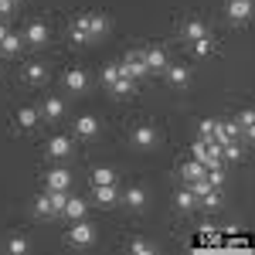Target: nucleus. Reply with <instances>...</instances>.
<instances>
[{
    "label": "nucleus",
    "mask_w": 255,
    "mask_h": 255,
    "mask_svg": "<svg viewBox=\"0 0 255 255\" xmlns=\"http://www.w3.org/2000/svg\"><path fill=\"white\" fill-rule=\"evenodd\" d=\"M92 242H96V228H92L89 221H82V218H79V221L68 228V245H75V249H89Z\"/></svg>",
    "instance_id": "obj_1"
},
{
    "label": "nucleus",
    "mask_w": 255,
    "mask_h": 255,
    "mask_svg": "<svg viewBox=\"0 0 255 255\" xmlns=\"http://www.w3.org/2000/svg\"><path fill=\"white\" fill-rule=\"evenodd\" d=\"M119 75H123V79H143V75H146V65H143V55H139V51H129V55H126V61H123V65H119Z\"/></svg>",
    "instance_id": "obj_2"
},
{
    "label": "nucleus",
    "mask_w": 255,
    "mask_h": 255,
    "mask_svg": "<svg viewBox=\"0 0 255 255\" xmlns=\"http://www.w3.org/2000/svg\"><path fill=\"white\" fill-rule=\"evenodd\" d=\"M143 55V65H146V72H163L170 61H167V51L160 48V44H153V48H146V51H139Z\"/></svg>",
    "instance_id": "obj_3"
},
{
    "label": "nucleus",
    "mask_w": 255,
    "mask_h": 255,
    "mask_svg": "<svg viewBox=\"0 0 255 255\" xmlns=\"http://www.w3.org/2000/svg\"><path fill=\"white\" fill-rule=\"evenodd\" d=\"M92 201H96L99 208H113L119 201V187L116 184H96L92 187Z\"/></svg>",
    "instance_id": "obj_4"
},
{
    "label": "nucleus",
    "mask_w": 255,
    "mask_h": 255,
    "mask_svg": "<svg viewBox=\"0 0 255 255\" xmlns=\"http://www.w3.org/2000/svg\"><path fill=\"white\" fill-rule=\"evenodd\" d=\"M58 119H65V102L58 96H48L41 106V123H58Z\"/></svg>",
    "instance_id": "obj_5"
},
{
    "label": "nucleus",
    "mask_w": 255,
    "mask_h": 255,
    "mask_svg": "<svg viewBox=\"0 0 255 255\" xmlns=\"http://www.w3.org/2000/svg\"><path fill=\"white\" fill-rule=\"evenodd\" d=\"M82 20H85L89 38H92V41L106 38V31H109V17H106V14H82Z\"/></svg>",
    "instance_id": "obj_6"
},
{
    "label": "nucleus",
    "mask_w": 255,
    "mask_h": 255,
    "mask_svg": "<svg viewBox=\"0 0 255 255\" xmlns=\"http://www.w3.org/2000/svg\"><path fill=\"white\" fill-rule=\"evenodd\" d=\"M133 146H139V150H153V146H157V129H153L150 123L136 126V129H133Z\"/></svg>",
    "instance_id": "obj_7"
},
{
    "label": "nucleus",
    "mask_w": 255,
    "mask_h": 255,
    "mask_svg": "<svg viewBox=\"0 0 255 255\" xmlns=\"http://www.w3.org/2000/svg\"><path fill=\"white\" fill-rule=\"evenodd\" d=\"M225 10H228V20L245 24V20L252 17V0H228V3H225Z\"/></svg>",
    "instance_id": "obj_8"
},
{
    "label": "nucleus",
    "mask_w": 255,
    "mask_h": 255,
    "mask_svg": "<svg viewBox=\"0 0 255 255\" xmlns=\"http://www.w3.org/2000/svg\"><path fill=\"white\" fill-rule=\"evenodd\" d=\"M163 75H167V82H170L174 89H187V85H191V68H187V65H167Z\"/></svg>",
    "instance_id": "obj_9"
},
{
    "label": "nucleus",
    "mask_w": 255,
    "mask_h": 255,
    "mask_svg": "<svg viewBox=\"0 0 255 255\" xmlns=\"http://www.w3.org/2000/svg\"><path fill=\"white\" fill-rule=\"evenodd\" d=\"M44 184H48V191H68L72 187V174L65 167H55V170L44 174Z\"/></svg>",
    "instance_id": "obj_10"
},
{
    "label": "nucleus",
    "mask_w": 255,
    "mask_h": 255,
    "mask_svg": "<svg viewBox=\"0 0 255 255\" xmlns=\"http://www.w3.org/2000/svg\"><path fill=\"white\" fill-rule=\"evenodd\" d=\"M119 201H123L126 208H133V211H143V208H146V191H143L139 184H133V187H126V191L119 194Z\"/></svg>",
    "instance_id": "obj_11"
},
{
    "label": "nucleus",
    "mask_w": 255,
    "mask_h": 255,
    "mask_svg": "<svg viewBox=\"0 0 255 255\" xmlns=\"http://www.w3.org/2000/svg\"><path fill=\"white\" fill-rule=\"evenodd\" d=\"M20 38L27 41V44H34V48L48 44V24H41V20H31V24H27V31H24Z\"/></svg>",
    "instance_id": "obj_12"
},
{
    "label": "nucleus",
    "mask_w": 255,
    "mask_h": 255,
    "mask_svg": "<svg viewBox=\"0 0 255 255\" xmlns=\"http://www.w3.org/2000/svg\"><path fill=\"white\" fill-rule=\"evenodd\" d=\"M61 82H65V89H68V92H85V89H89V75H85L82 68H68Z\"/></svg>",
    "instance_id": "obj_13"
},
{
    "label": "nucleus",
    "mask_w": 255,
    "mask_h": 255,
    "mask_svg": "<svg viewBox=\"0 0 255 255\" xmlns=\"http://www.w3.org/2000/svg\"><path fill=\"white\" fill-rule=\"evenodd\" d=\"M85 211H89V201H82V197H68V201H65V208H61V215L68 218V221L85 218Z\"/></svg>",
    "instance_id": "obj_14"
},
{
    "label": "nucleus",
    "mask_w": 255,
    "mask_h": 255,
    "mask_svg": "<svg viewBox=\"0 0 255 255\" xmlns=\"http://www.w3.org/2000/svg\"><path fill=\"white\" fill-rule=\"evenodd\" d=\"M68 153H72V139H68V136H51V139H48V157L65 160Z\"/></svg>",
    "instance_id": "obj_15"
},
{
    "label": "nucleus",
    "mask_w": 255,
    "mask_h": 255,
    "mask_svg": "<svg viewBox=\"0 0 255 255\" xmlns=\"http://www.w3.org/2000/svg\"><path fill=\"white\" fill-rule=\"evenodd\" d=\"M75 133H79L82 139L99 136V119L96 116H79V119H75Z\"/></svg>",
    "instance_id": "obj_16"
},
{
    "label": "nucleus",
    "mask_w": 255,
    "mask_h": 255,
    "mask_svg": "<svg viewBox=\"0 0 255 255\" xmlns=\"http://www.w3.org/2000/svg\"><path fill=\"white\" fill-rule=\"evenodd\" d=\"M38 123H41V113L34 109V106H20L17 109V126L20 129H34Z\"/></svg>",
    "instance_id": "obj_17"
},
{
    "label": "nucleus",
    "mask_w": 255,
    "mask_h": 255,
    "mask_svg": "<svg viewBox=\"0 0 255 255\" xmlns=\"http://www.w3.org/2000/svg\"><path fill=\"white\" fill-rule=\"evenodd\" d=\"M174 204H177V211H184V215H187V211H194V208H197L194 191H191V187H180L177 197H174Z\"/></svg>",
    "instance_id": "obj_18"
},
{
    "label": "nucleus",
    "mask_w": 255,
    "mask_h": 255,
    "mask_svg": "<svg viewBox=\"0 0 255 255\" xmlns=\"http://www.w3.org/2000/svg\"><path fill=\"white\" fill-rule=\"evenodd\" d=\"M197 204H201L204 211H218V208H221V187H208L204 194L197 197Z\"/></svg>",
    "instance_id": "obj_19"
},
{
    "label": "nucleus",
    "mask_w": 255,
    "mask_h": 255,
    "mask_svg": "<svg viewBox=\"0 0 255 255\" xmlns=\"http://www.w3.org/2000/svg\"><path fill=\"white\" fill-rule=\"evenodd\" d=\"M24 79L31 82V85H41V82L48 79V68L41 61H31V65H24Z\"/></svg>",
    "instance_id": "obj_20"
},
{
    "label": "nucleus",
    "mask_w": 255,
    "mask_h": 255,
    "mask_svg": "<svg viewBox=\"0 0 255 255\" xmlns=\"http://www.w3.org/2000/svg\"><path fill=\"white\" fill-rule=\"evenodd\" d=\"M20 44H24V38H20V34H10V31H7V34H3V41H0V51L14 58V55H20Z\"/></svg>",
    "instance_id": "obj_21"
},
{
    "label": "nucleus",
    "mask_w": 255,
    "mask_h": 255,
    "mask_svg": "<svg viewBox=\"0 0 255 255\" xmlns=\"http://www.w3.org/2000/svg\"><path fill=\"white\" fill-rule=\"evenodd\" d=\"M204 174H208V170H204V163H201V160H187V163L180 167V177H184L187 184L197 180V177H204Z\"/></svg>",
    "instance_id": "obj_22"
},
{
    "label": "nucleus",
    "mask_w": 255,
    "mask_h": 255,
    "mask_svg": "<svg viewBox=\"0 0 255 255\" xmlns=\"http://www.w3.org/2000/svg\"><path fill=\"white\" fill-rule=\"evenodd\" d=\"M180 34H184V38L187 41H197V38H204V34H208V27H204V20H187V24H184V31H180Z\"/></svg>",
    "instance_id": "obj_23"
},
{
    "label": "nucleus",
    "mask_w": 255,
    "mask_h": 255,
    "mask_svg": "<svg viewBox=\"0 0 255 255\" xmlns=\"http://www.w3.org/2000/svg\"><path fill=\"white\" fill-rule=\"evenodd\" d=\"M89 180H92V187H96V184H116V170H113V167H96V170L89 174Z\"/></svg>",
    "instance_id": "obj_24"
},
{
    "label": "nucleus",
    "mask_w": 255,
    "mask_h": 255,
    "mask_svg": "<svg viewBox=\"0 0 255 255\" xmlns=\"http://www.w3.org/2000/svg\"><path fill=\"white\" fill-rule=\"evenodd\" d=\"M48 194V204H51V215L58 218L61 208H65V201H68V191H44Z\"/></svg>",
    "instance_id": "obj_25"
},
{
    "label": "nucleus",
    "mask_w": 255,
    "mask_h": 255,
    "mask_svg": "<svg viewBox=\"0 0 255 255\" xmlns=\"http://www.w3.org/2000/svg\"><path fill=\"white\" fill-rule=\"evenodd\" d=\"M72 41H75V44H89V41H92V38H89V27H85V20H75V24H72Z\"/></svg>",
    "instance_id": "obj_26"
},
{
    "label": "nucleus",
    "mask_w": 255,
    "mask_h": 255,
    "mask_svg": "<svg viewBox=\"0 0 255 255\" xmlns=\"http://www.w3.org/2000/svg\"><path fill=\"white\" fill-rule=\"evenodd\" d=\"M191 44H194V55H197V58H208V55L215 51V41L208 38V34H204V38H197V41H191Z\"/></svg>",
    "instance_id": "obj_27"
},
{
    "label": "nucleus",
    "mask_w": 255,
    "mask_h": 255,
    "mask_svg": "<svg viewBox=\"0 0 255 255\" xmlns=\"http://www.w3.org/2000/svg\"><path fill=\"white\" fill-rule=\"evenodd\" d=\"M133 89H136V82H133V79H123V75H119V79L109 85V92H116V96H129Z\"/></svg>",
    "instance_id": "obj_28"
},
{
    "label": "nucleus",
    "mask_w": 255,
    "mask_h": 255,
    "mask_svg": "<svg viewBox=\"0 0 255 255\" xmlns=\"http://www.w3.org/2000/svg\"><path fill=\"white\" fill-rule=\"evenodd\" d=\"M129 252H136V255H153V252H157V245H153V242H146V238H133V242H129Z\"/></svg>",
    "instance_id": "obj_29"
},
{
    "label": "nucleus",
    "mask_w": 255,
    "mask_h": 255,
    "mask_svg": "<svg viewBox=\"0 0 255 255\" xmlns=\"http://www.w3.org/2000/svg\"><path fill=\"white\" fill-rule=\"evenodd\" d=\"M197 139H204V143L215 139V119H201V126H197Z\"/></svg>",
    "instance_id": "obj_30"
},
{
    "label": "nucleus",
    "mask_w": 255,
    "mask_h": 255,
    "mask_svg": "<svg viewBox=\"0 0 255 255\" xmlns=\"http://www.w3.org/2000/svg\"><path fill=\"white\" fill-rule=\"evenodd\" d=\"M34 215H38V218H55V215H51V204H48V194L34 197Z\"/></svg>",
    "instance_id": "obj_31"
},
{
    "label": "nucleus",
    "mask_w": 255,
    "mask_h": 255,
    "mask_svg": "<svg viewBox=\"0 0 255 255\" xmlns=\"http://www.w3.org/2000/svg\"><path fill=\"white\" fill-rule=\"evenodd\" d=\"M191 157L201 160V163L208 160V143H204V139H194V146H191Z\"/></svg>",
    "instance_id": "obj_32"
},
{
    "label": "nucleus",
    "mask_w": 255,
    "mask_h": 255,
    "mask_svg": "<svg viewBox=\"0 0 255 255\" xmlns=\"http://www.w3.org/2000/svg\"><path fill=\"white\" fill-rule=\"evenodd\" d=\"M7 249H10V252H14V255H24V252H27V238L14 235V238H10V242H7Z\"/></svg>",
    "instance_id": "obj_33"
},
{
    "label": "nucleus",
    "mask_w": 255,
    "mask_h": 255,
    "mask_svg": "<svg viewBox=\"0 0 255 255\" xmlns=\"http://www.w3.org/2000/svg\"><path fill=\"white\" fill-rule=\"evenodd\" d=\"M116 79H119V65H106V68H102V82H106V85H113Z\"/></svg>",
    "instance_id": "obj_34"
},
{
    "label": "nucleus",
    "mask_w": 255,
    "mask_h": 255,
    "mask_svg": "<svg viewBox=\"0 0 255 255\" xmlns=\"http://www.w3.org/2000/svg\"><path fill=\"white\" fill-rule=\"evenodd\" d=\"M14 10V0H0V17H7Z\"/></svg>",
    "instance_id": "obj_35"
},
{
    "label": "nucleus",
    "mask_w": 255,
    "mask_h": 255,
    "mask_svg": "<svg viewBox=\"0 0 255 255\" xmlns=\"http://www.w3.org/2000/svg\"><path fill=\"white\" fill-rule=\"evenodd\" d=\"M3 34H7V27H3V24H0V41H3Z\"/></svg>",
    "instance_id": "obj_36"
},
{
    "label": "nucleus",
    "mask_w": 255,
    "mask_h": 255,
    "mask_svg": "<svg viewBox=\"0 0 255 255\" xmlns=\"http://www.w3.org/2000/svg\"><path fill=\"white\" fill-rule=\"evenodd\" d=\"M14 3H17V0H14Z\"/></svg>",
    "instance_id": "obj_37"
}]
</instances>
